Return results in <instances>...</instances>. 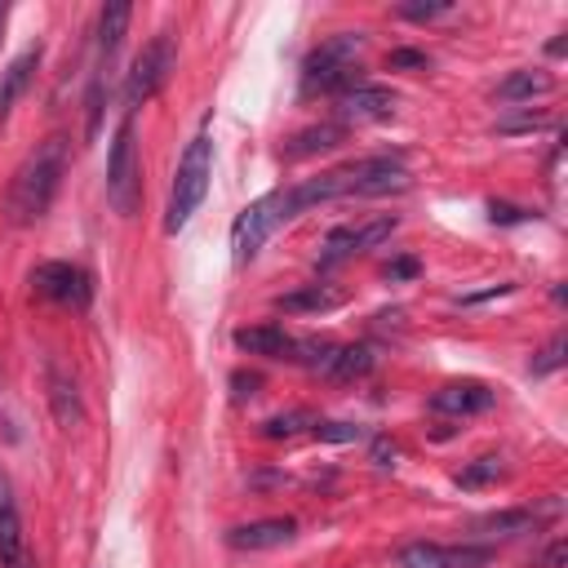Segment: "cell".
<instances>
[{"label":"cell","instance_id":"obj_1","mask_svg":"<svg viewBox=\"0 0 568 568\" xmlns=\"http://www.w3.org/2000/svg\"><path fill=\"white\" fill-rule=\"evenodd\" d=\"M62 173H67V138H44L18 169H13V182H9V195H4V209H9V222L13 226H31L49 213L58 186H62Z\"/></svg>","mask_w":568,"mask_h":568},{"label":"cell","instance_id":"obj_2","mask_svg":"<svg viewBox=\"0 0 568 568\" xmlns=\"http://www.w3.org/2000/svg\"><path fill=\"white\" fill-rule=\"evenodd\" d=\"M359 49H364V36L359 31H337L328 40H320L306 62H302V93L315 98V93H333L342 98L346 89L364 84V67H359Z\"/></svg>","mask_w":568,"mask_h":568},{"label":"cell","instance_id":"obj_3","mask_svg":"<svg viewBox=\"0 0 568 568\" xmlns=\"http://www.w3.org/2000/svg\"><path fill=\"white\" fill-rule=\"evenodd\" d=\"M209 178H213V138L200 129L186 142V151L178 160V173H173V191H169V209H164V231L169 235H178L195 217V209L209 195Z\"/></svg>","mask_w":568,"mask_h":568},{"label":"cell","instance_id":"obj_4","mask_svg":"<svg viewBox=\"0 0 568 568\" xmlns=\"http://www.w3.org/2000/svg\"><path fill=\"white\" fill-rule=\"evenodd\" d=\"M138 191H142V164H138V138H133V120H120L115 138H111V155H106V200L120 217H133L138 209Z\"/></svg>","mask_w":568,"mask_h":568},{"label":"cell","instance_id":"obj_5","mask_svg":"<svg viewBox=\"0 0 568 568\" xmlns=\"http://www.w3.org/2000/svg\"><path fill=\"white\" fill-rule=\"evenodd\" d=\"M275 226H284V195L280 191H266L253 204H244L235 213V222H231V262L235 266L253 262L262 253V244L271 240Z\"/></svg>","mask_w":568,"mask_h":568},{"label":"cell","instance_id":"obj_6","mask_svg":"<svg viewBox=\"0 0 568 568\" xmlns=\"http://www.w3.org/2000/svg\"><path fill=\"white\" fill-rule=\"evenodd\" d=\"M173 36L169 31H155L146 44H142V53L133 58V67H129V75H124V106L129 111H138V106H146L164 84H169V71H173Z\"/></svg>","mask_w":568,"mask_h":568},{"label":"cell","instance_id":"obj_7","mask_svg":"<svg viewBox=\"0 0 568 568\" xmlns=\"http://www.w3.org/2000/svg\"><path fill=\"white\" fill-rule=\"evenodd\" d=\"M395 226H399L395 213H377V217H368V222H359V226H333V231L324 235V248H320V271H333L337 262L377 248Z\"/></svg>","mask_w":568,"mask_h":568},{"label":"cell","instance_id":"obj_8","mask_svg":"<svg viewBox=\"0 0 568 568\" xmlns=\"http://www.w3.org/2000/svg\"><path fill=\"white\" fill-rule=\"evenodd\" d=\"M31 288L58 306H71V311H84L93 302V275L75 262H40L31 271Z\"/></svg>","mask_w":568,"mask_h":568},{"label":"cell","instance_id":"obj_9","mask_svg":"<svg viewBox=\"0 0 568 568\" xmlns=\"http://www.w3.org/2000/svg\"><path fill=\"white\" fill-rule=\"evenodd\" d=\"M493 559V546L466 541V546H439V541H408L399 550V568H484Z\"/></svg>","mask_w":568,"mask_h":568},{"label":"cell","instance_id":"obj_10","mask_svg":"<svg viewBox=\"0 0 568 568\" xmlns=\"http://www.w3.org/2000/svg\"><path fill=\"white\" fill-rule=\"evenodd\" d=\"M346 169H351V195H395L408 186V169L399 155H368Z\"/></svg>","mask_w":568,"mask_h":568},{"label":"cell","instance_id":"obj_11","mask_svg":"<svg viewBox=\"0 0 568 568\" xmlns=\"http://www.w3.org/2000/svg\"><path fill=\"white\" fill-rule=\"evenodd\" d=\"M293 537H297V519L293 515H271V519H253V524L226 528V546L231 550H275V546H288Z\"/></svg>","mask_w":568,"mask_h":568},{"label":"cell","instance_id":"obj_12","mask_svg":"<svg viewBox=\"0 0 568 568\" xmlns=\"http://www.w3.org/2000/svg\"><path fill=\"white\" fill-rule=\"evenodd\" d=\"M493 390L484 382H448L430 395V413H448V417H475V413H488L493 408Z\"/></svg>","mask_w":568,"mask_h":568},{"label":"cell","instance_id":"obj_13","mask_svg":"<svg viewBox=\"0 0 568 568\" xmlns=\"http://www.w3.org/2000/svg\"><path fill=\"white\" fill-rule=\"evenodd\" d=\"M550 515H559V501H546L541 510H532V506L493 510V515H479L475 519V532H484V537H519V532H537Z\"/></svg>","mask_w":568,"mask_h":568},{"label":"cell","instance_id":"obj_14","mask_svg":"<svg viewBox=\"0 0 568 568\" xmlns=\"http://www.w3.org/2000/svg\"><path fill=\"white\" fill-rule=\"evenodd\" d=\"M395 93L386 89V84H355V89H346L342 98H337V115L342 120H386V115H395Z\"/></svg>","mask_w":568,"mask_h":568},{"label":"cell","instance_id":"obj_15","mask_svg":"<svg viewBox=\"0 0 568 568\" xmlns=\"http://www.w3.org/2000/svg\"><path fill=\"white\" fill-rule=\"evenodd\" d=\"M36 67H40V44H31V49H22L4 71H0V124L9 120V111H13V102L27 93V84H31V75H36Z\"/></svg>","mask_w":568,"mask_h":568},{"label":"cell","instance_id":"obj_16","mask_svg":"<svg viewBox=\"0 0 568 568\" xmlns=\"http://www.w3.org/2000/svg\"><path fill=\"white\" fill-rule=\"evenodd\" d=\"M346 142V124H311V129H297L288 142H284V160H306V155H320V151H333Z\"/></svg>","mask_w":568,"mask_h":568},{"label":"cell","instance_id":"obj_17","mask_svg":"<svg viewBox=\"0 0 568 568\" xmlns=\"http://www.w3.org/2000/svg\"><path fill=\"white\" fill-rule=\"evenodd\" d=\"M235 346L248 351V355L288 359L293 355V333H284L280 324H253V328H235Z\"/></svg>","mask_w":568,"mask_h":568},{"label":"cell","instance_id":"obj_18","mask_svg":"<svg viewBox=\"0 0 568 568\" xmlns=\"http://www.w3.org/2000/svg\"><path fill=\"white\" fill-rule=\"evenodd\" d=\"M49 408H53V417H58V426H62V430L80 426V417H84V404H80L75 377H71V373H62L58 364H49Z\"/></svg>","mask_w":568,"mask_h":568},{"label":"cell","instance_id":"obj_19","mask_svg":"<svg viewBox=\"0 0 568 568\" xmlns=\"http://www.w3.org/2000/svg\"><path fill=\"white\" fill-rule=\"evenodd\" d=\"M22 559H27L22 519H18V506L9 497V484L0 479V568H18Z\"/></svg>","mask_w":568,"mask_h":568},{"label":"cell","instance_id":"obj_20","mask_svg":"<svg viewBox=\"0 0 568 568\" xmlns=\"http://www.w3.org/2000/svg\"><path fill=\"white\" fill-rule=\"evenodd\" d=\"M368 368H373V346H368V342H351V346H333L320 373H324L328 382H355V377H364Z\"/></svg>","mask_w":568,"mask_h":568},{"label":"cell","instance_id":"obj_21","mask_svg":"<svg viewBox=\"0 0 568 568\" xmlns=\"http://www.w3.org/2000/svg\"><path fill=\"white\" fill-rule=\"evenodd\" d=\"M129 18H133V9L124 0L102 4V13H98V62H102V71H106V62L115 58V49H120V40L129 31Z\"/></svg>","mask_w":568,"mask_h":568},{"label":"cell","instance_id":"obj_22","mask_svg":"<svg viewBox=\"0 0 568 568\" xmlns=\"http://www.w3.org/2000/svg\"><path fill=\"white\" fill-rule=\"evenodd\" d=\"M275 306H280L284 315H320V311L342 306V293L328 288V284H306V288H297V293L275 297Z\"/></svg>","mask_w":568,"mask_h":568},{"label":"cell","instance_id":"obj_23","mask_svg":"<svg viewBox=\"0 0 568 568\" xmlns=\"http://www.w3.org/2000/svg\"><path fill=\"white\" fill-rule=\"evenodd\" d=\"M550 75L546 71H537V67H519V71H510L501 84H497V98L501 102H532V98H541V93H550Z\"/></svg>","mask_w":568,"mask_h":568},{"label":"cell","instance_id":"obj_24","mask_svg":"<svg viewBox=\"0 0 568 568\" xmlns=\"http://www.w3.org/2000/svg\"><path fill=\"white\" fill-rule=\"evenodd\" d=\"M564 359H568V337H564V333H555V337L532 355L528 373H532V377H550L555 368H564Z\"/></svg>","mask_w":568,"mask_h":568},{"label":"cell","instance_id":"obj_25","mask_svg":"<svg viewBox=\"0 0 568 568\" xmlns=\"http://www.w3.org/2000/svg\"><path fill=\"white\" fill-rule=\"evenodd\" d=\"M302 426H315V417L302 413V408H288V413L266 417V422H262V435H266V439H293Z\"/></svg>","mask_w":568,"mask_h":568},{"label":"cell","instance_id":"obj_26","mask_svg":"<svg viewBox=\"0 0 568 568\" xmlns=\"http://www.w3.org/2000/svg\"><path fill=\"white\" fill-rule=\"evenodd\" d=\"M501 457H475L470 466H462L457 470V488H484V484H493V479H501Z\"/></svg>","mask_w":568,"mask_h":568},{"label":"cell","instance_id":"obj_27","mask_svg":"<svg viewBox=\"0 0 568 568\" xmlns=\"http://www.w3.org/2000/svg\"><path fill=\"white\" fill-rule=\"evenodd\" d=\"M311 430H315V439H328V444H351V439H359V435H364L355 422H320V417H315V426H311Z\"/></svg>","mask_w":568,"mask_h":568},{"label":"cell","instance_id":"obj_28","mask_svg":"<svg viewBox=\"0 0 568 568\" xmlns=\"http://www.w3.org/2000/svg\"><path fill=\"white\" fill-rule=\"evenodd\" d=\"M453 4L448 0H430V4H422V0H408V4H399L395 13L399 18H408V22H430V18H444Z\"/></svg>","mask_w":568,"mask_h":568},{"label":"cell","instance_id":"obj_29","mask_svg":"<svg viewBox=\"0 0 568 568\" xmlns=\"http://www.w3.org/2000/svg\"><path fill=\"white\" fill-rule=\"evenodd\" d=\"M386 67H390V71H426V67H430V58H426L422 49H390Z\"/></svg>","mask_w":568,"mask_h":568},{"label":"cell","instance_id":"obj_30","mask_svg":"<svg viewBox=\"0 0 568 568\" xmlns=\"http://www.w3.org/2000/svg\"><path fill=\"white\" fill-rule=\"evenodd\" d=\"M488 217H493V222H506V226H510V222H528L532 213H528V209H519V204H506V200H493V204H488Z\"/></svg>","mask_w":568,"mask_h":568},{"label":"cell","instance_id":"obj_31","mask_svg":"<svg viewBox=\"0 0 568 568\" xmlns=\"http://www.w3.org/2000/svg\"><path fill=\"white\" fill-rule=\"evenodd\" d=\"M564 559H568V541H564V537H555V541L541 550L537 568H564Z\"/></svg>","mask_w":568,"mask_h":568},{"label":"cell","instance_id":"obj_32","mask_svg":"<svg viewBox=\"0 0 568 568\" xmlns=\"http://www.w3.org/2000/svg\"><path fill=\"white\" fill-rule=\"evenodd\" d=\"M231 386H235V399H253L257 386H262V377H257V373H235Z\"/></svg>","mask_w":568,"mask_h":568},{"label":"cell","instance_id":"obj_33","mask_svg":"<svg viewBox=\"0 0 568 568\" xmlns=\"http://www.w3.org/2000/svg\"><path fill=\"white\" fill-rule=\"evenodd\" d=\"M395 457H399V448H395L386 435H377V439H373V462H377V466H395Z\"/></svg>","mask_w":568,"mask_h":568},{"label":"cell","instance_id":"obj_34","mask_svg":"<svg viewBox=\"0 0 568 568\" xmlns=\"http://www.w3.org/2000/svg\"><path fill=\"white\" fill-rule=\"evenodd\" d=\"M541 120H546L541 111H528V115H519V120H501L497 129H501V133H519V129H537Z\"/></svg>","mask_w":568,"mask_h":568},{"label":"cell","instance_id":"obj_35","mask_svg":"<svg viewBox=\"0 0 568 568\" xmlns=\"http://www.w3.org/2000/svg\"><path fill=\"white\" fill-rule=\"evenodd\" d=\"M386 275H390V280H408V275H417V262H413V257H399V262L386 266Z\"/></svg>","mask_w":568,"mask_h":568},{"label":"cell","instance_id":"obj_36","mask_svg":"<svg viewBox=\"0 0 568 568\" xmlns=\"http://www.w3.org/2000/svg\"><path fill=\"white\" fill-rule=\"evenodd\" d=\"M18 568H36V564H31V555H27V559H22V564H18Z\"/></svg>","mask_w":568,"mask_h":568},{"label":"cell","instance_id":"obj_37","mask_svg":"<svg viewBox=\"0 0 568 568\" xmlns=\"http://www.w3.org/2000/svg\"><path fill=\"white\" fill-rule=\"evenodd\" d=\"M0 22H4V4H0Z\"/></svg>","mask_w":568,"mask_h":568}]
</instances>
